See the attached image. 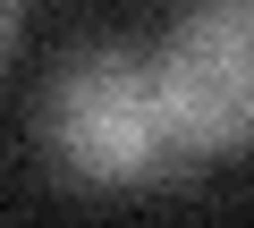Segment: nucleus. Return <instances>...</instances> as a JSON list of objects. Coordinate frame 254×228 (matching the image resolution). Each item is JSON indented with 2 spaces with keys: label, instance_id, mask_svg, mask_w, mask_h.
Wrapping results in <instances>:
<instances>
[{
  "label": "nucleus",
  "instance_id": "nucleus-1",
  "mask_svg": "<svg viewBox=\"0 0 254 228\" xmlns=\"http://www.w3.org/2000/svg\"><path fill=\"white\" fill-rule=\"evenodd\" d=\"M43 144L76 186H102V194L195 169V152L170 119V93H161V59L119 51V43L60 59V76L43 85Z\"/></svg>",
  "mask_w": 254,
  "mask_h": 228
},
{
  "label": "nucleus",
  "instance_id": "nucleus-2",
  "mask_svg": "<svg viewBox=\"0 0 254 228\" xmlns=\"http://www.w3.org/2000/svg\"><path fill=\"white\" fill-rule=\"evenodd\" d=\"M161 93L195 161L254 152V0H203L170 26Z\"/></svg>",
  "mask_w": 254,
  "mask_h": 228
}]
</instances>
